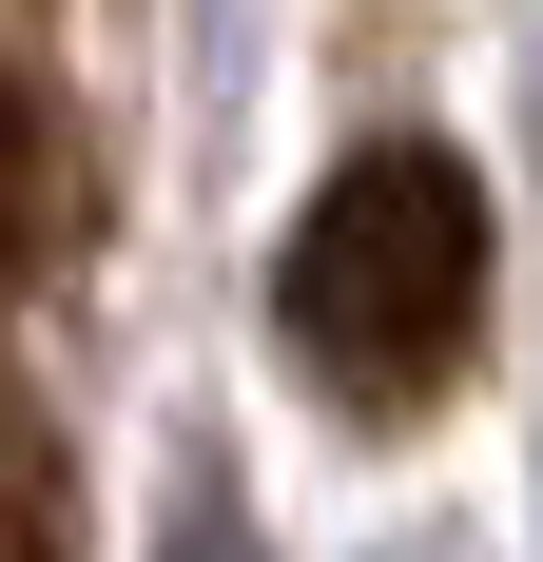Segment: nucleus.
I'll use <instances>...</instances> for the list:
<instances>
[{"label":"nucleus","instance_id":"f03ea898","mask_svg":"<svg viewBox=\"0 0 543 562\" xmlns=\"http://www.w3.org/2000/svg\"><path fill=\"white\" fill-rule=\"evenodd\" d=\"M58 252V116H40V78H0V272H40Z\"/></svg>","mask_w":543,"mask_h":562},{"label":"nucleus","instance_id":"20e7f679","mask_svg":"<svg viewBox=\"0 0 543 562\" xmlns=\"http://www.w3.org/2000/svg\"><path fill=\"white\" fill-rule=\"evenodd\" d=\"M175 562H253V524H233V505H195V524H175Z\"/></svg>","mask_w":543,"mask_h":562},{"label":"nucleus","instance_id":"f257e3e1","mask_svg":"<svg viewBox=\"0 0 543 562\" xmlns=\"http://www.w3.org/2000/svg\"><path fill=\"white\" fill-rule=\"evenodd\" d=\"M486 291H505V233H486V175L446 136H369V156L311 175V214L272 252V311L350 407H428L466 349H486Z\"/></svg>","mask_w":543,"mask_h":562},{"label":"nucleus","instance_id":"7ed1b4c3","mask_svg":"<svg viewBox=\"0 0 543 562\" xmlns=\"http://www.w3.org/2000/svg\"><path fill=\"white\" fill-rule=\"evenodd\" d=\"M0 562H58V447L20 427V389H0Z\"/></svg>","mask_w":543,"mask_h":562}]
</instances>
